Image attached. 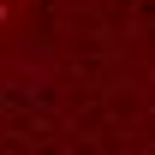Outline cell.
Returning <instances> with one entry per match:
<instances>
[{"label": "cell", "mask_w": 155, "mask_h": 155, "mask_svg": "<svg viewBox=\"0 0 155 155\" xmlns=\"http://www.w3.org/2000/svg\"><path fill=\"white\" fill-rule=\"evenodd\" d=\"M0 18H6V6H0Z\"/></svg>", "instance_id": "1"}]
</instances>
